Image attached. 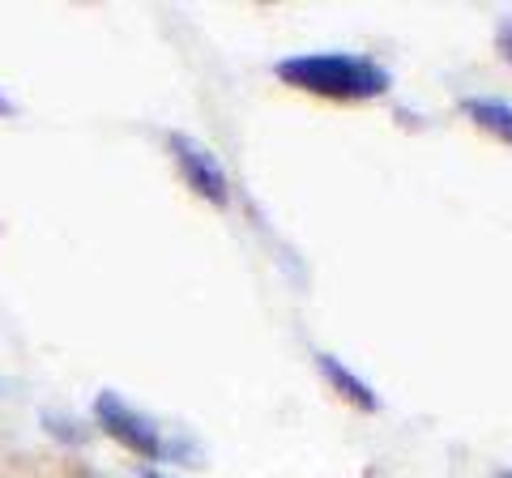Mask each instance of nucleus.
<instances>
[{"mask_svg":"<svg viewBox=\"0 0 512 478\" xmlns=\"http://www.w3.org/2000/svg\"><path fill=\"white\" fill-rule=\"evenodd\" d=\"M141 478H167V474H158V470H141Z\"/></svg>","mask_w":512,"mask_h":478,"instance_id":"6e6552de","label":"nucleus"},{"mask_svg":"<svg viewBox=\"0 0 512 478\" xmlns=\"http://www.w3.org/2000/svg\"><path fill=\"white\" fill-rule=\"evenodd\" d=\"M274 73L286 86L325 94V99H342V103H367L389 90V69L376 65L372 56H350V52L286 56L274 65Z\"/></svg>","mask_w":512,"mask_h":478,"instance_id":"f257e3e1","label":"nucleus"},{"mask_svg":"<svg viewBox=\"0 0 512 478\" xmlns=\"http://www.w3.org/2000/svg\"><path fill=\"white\" fill-rule=\"evenodd\" d=\"M495 43H500V56L512 65V18H504V22H500V35H495Z\"/></svg>","mask_w":512,"mask_h":478,"instance_id":"423d86ee","label":"nucleus"},{"mask_svg":"<svg viewBox=\"0 0 512 478\" xmlns=\"http://www.w3.org/2000/svg\"><path fill=\"white\" fill-rule=\"evenodd\" d=\"M504 478H512V474H504Z\"/></svg>","mask_w":512,"mask_h":478,"instance_id":"1a4fd4ad","label":"nucleus"},{"mask_svg":"<svg viewBox=\"0 0 512 478\" xmlns=\"http://www.w3.org/2000/svg\"><path fill=\"white\" fill-rule=\"evenodd\" d=\"M94 419H99V427L111 440H120L124 449H133L137 457H150V461L167 457V440L154 427V419L150 414H141L137 406H128L120 393L103 389L99 397H94Z\"/></svg>","mask_w":512,"mask_h":478,"instance_id":"f03ea898","label":"nucleus"},{"mask_svg":"<svg viewBox=\"0 0 512 478\" xmlns=\"http://www.w3.org/2000/svg\"><path fill=\"white\" fill-rule=\"evenodd\" d=\"M461 111H466L478 129H487V133H495L500 141L512 146V107L508 103H500V99H466Z\"/></svg>","mask_w":512,"mask_h":478,"instance_id":"39448f33","label":"nucleus"},{"mask_svg":"<svg viewBox=\"0 0 512 478\" xmlns=\"http://www.w3.org/2000/svg\"><path fill=\"white\" fill-rule=\"evenodd\" d=\"M316 368H320V376H325L333 389H338V393L346 397L350 406H359V410H367V414H376V410H380V397H376V389L367 385L363 376L350 372L338 355H325V350H316Z\"/></svg>","mask_w":512,"mask_h":478,"instance_id":"20e7f679","label":"nucleus"},{"mask_svg":"<svg viewBox=\"0 0 512 478\" xmlns=\"http://www.w3.org/2000/svg\"><path fill=\"white\" fill-rule=\"evenodd\" d=\"M167 146H171L175 163H180V175L188 180L192 193L205 197L210 205H227V197H231L227 171H222V163L214 158L210 146H201V141L188 137V133H167Z\"/></svg>","mask_w":512,"mask_h":478,"instance_id":"7ed1b4c3","label":"nucleus"},{"mask_svg":"<svg viewBox=\"0 0 512 478\" xmlns=\"http://www.w3.org/2000/svg\"><path fill=\"white\" fill-rule=\"evenodd\" d=\"M0 116H13V103L5 99V94H0Z\"/></svg>","mask_w":512,"mask_h":478,"instance_id":"0eeeda50","label":"nucleus"}]
</instances>
